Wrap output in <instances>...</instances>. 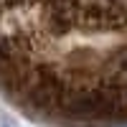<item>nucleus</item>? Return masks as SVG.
Listing matches in <instances>:
<instances>
[]
</instances>
